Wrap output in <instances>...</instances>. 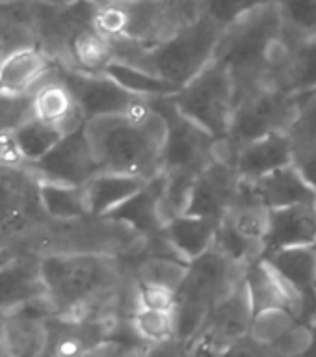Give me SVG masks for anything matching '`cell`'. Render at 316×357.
<instances>
[{
    "instance_id": "cell-22",
    "label": "cell",
    "mask_w": 316,
    "mask_h": 357,
    "mask_svg": "<svg viewBox=\"0 0 316 357\" xmlns=\"http://www.w3.org/2000/svg\"><path fill=\"white\" fill-rule=\"evenodd\" d=\"M147 178L138 175L117 172H99L84 184L86 203L91 218L108 216L114 208L133 197L136 192L144 188Z\"/></svg>"
},
{
    "instance_id": "cell-34",
    "label": "cell",
    "mask_w": 316,
    "mask_h": 357,
    "mask_svg": "<svg viewBox=\"0 0 316 357\" xmlns=\"http://www.w3.org/2000/svg\"><path fill=\"white\" fill-rule=\"evenodd\" d=\"M283 19L285 41L294 45L316 33V0H278Z\"/></svg>"
},
{
    "instance_id": "cell-46",
    "label": "cell",
    "mask_w": 316,
    "mask_h": 357,
    "mask_svg": "<svg viewBox=\"0 0 316 357\" xmlns=\"http://www.w3.org/2000/svg\"><path fill=\"white\" fill-rule=\"evenodd\" d=\"M17 253H22V251L13 250L11 245L2 244V242H0V266H2V264H6V262L10 261V259H13Z\"/></svg>"
},
{
    "instance_id": "cell-12",
    "label": "cell",
    "mask_w": 316,
    "mask_h": 357,
    "mask_svg": "<svg viewBox=\"0 0 316 357\" xmlns=\"http://www.w3.org/2000/svg\"><path fill=\"white\" fill-rule=\"evenodd\" d=\"M27 166L39 178L73 186H84L100 172L84 125L69 130L43 158Z\"/></svg>"
},
{
    "instance_id": "cell-3",
    "label": "cell",
    "mask_w": 316,
    "mask_h": 357,
    "mask_svg": "<svg viewBox=\"0 0 316 357\" xmlns=\"http://www.w3.org/2000/svg\"><path fill=\"white\" fill-rule=\"evenodd\" d=\"M100 172L138 175L147 181L164 172L166 125L147 106L138 114L95 117L84 123Z\"/></svg>"
},
{
    "instance_id": "cell-14",
    "label": "cell",
    "mask_w": 316,
    "mask_h": 357,
    "mask_svg": "<svg viewBox=\"0 0 316 357\" xmlns=\"http://www.w3.org/2000/svg\"><path fill=\"white\" fill-rule=\"evenodd\" d=\"M240 190V177L231 162L216 158L197 173L188 208L184 214L223 220L233 208Z\"/></svg>"
},
{
    "instance_id": "cell-21",
    "label": "cell",
    "mask_w": 316,
    "mask_h": 357,
    "mask_svg": "<svg viewBox=\"0 0 316 357\" xmlns=\"http://www.w3.org/2000/svg\"><path fill=\"white\" fill-rule=\"evenodd\" d=\"M32 112L36 117L58 125L66 132L86 123L69 88L54 75V66L50 69L49 77L33 89Z\"/></svg>"
},
{
    "instance_id": "cell-35",
    "label": "cell",
    "mask_w": 316,
    "mask_h": 357,
    "mask_svg": "<svg viewBox=\"0 0 316 357\" xmlns=\"http://www.w3.org/2000/svg\"><path fill=\"white\" fill-rule=\"evenodd\" d=\"M223 220H227L240 234H244L246 238L257 240V242L264 244L268 223H270V211L266 206L239 201V203H234L233 208L225 214Z\"/></svg>"
},
{
    "instance_id": "cell-40",
    "label": "cell",
    "mask_w": 316,
    "mask_h": 357,
    "mask_svg": "<svg viewBox=\"0 0 316 357\" xmlns=\"http://www.w3.org/2000/svg\"><path fill=\"white\" fill-rule=\"evenodd\" d=\"M278 357H303L311 348V326L296 324L272 344Z\"/></svg>"
},
{
    "instance_id": "cell-52",
    "label": "cell",
    "mask_w": 316,
    "mask_h": 357,
    "mask_svg": "<svg viewBox=\"0 0 316 357\" xmlns=\"http://www.w3.org/2000/svg\"><path fill=\"white\" fill-rule=\"evenodd\" d=\"M315 292H316V283H315Z\"/></svg>"
},
{
    "instance_id": "cell-44",
    "label": "cell",
    "mask_w": 316,
    "mask_h": 357,
    "mask_svg": "<svg viewBox=\"0 0 316 357\" xmlns=\"http://www.w3.org/2000/svg\"><path fill=\"white\" fill-rule=\"evenodd\" d=\"M123 354H127V351L123 350L121 346L112 340H106L105 344H100L99 348H95L84 357H123Z\"/></svg>"
},
{
    "instance_id": "cell-31",
    "label": "cell",
    "mask_w": 316,
    "mask_h": 357,
    "mask_svg": "<svg viewBox=\"0 0 316 357\" xmlns=\"http://www.w3.org/2000/svg\"><path fill=\"white\" fill-rule=\"evenodd\" d=\"M69 54H71L69 66L78 67L82 71L99 73L112 60L110 41L99 30L84 28L73 38Z\"/></svg>"
},
{
    "instance_id": "cell-37",
    "label": "cell",
    "mask_w": 316,
    "mask_h": 357,
    "mask_svg": "<svg viewBox=\"0 0 316 357\" xmlns=\"http://www.w3.org/2000/svg\"><path fill=\"white\" fill-rule=\"evenodd\" d=\"M296 324H298V320L289 311H285V309H266V311L257 312L253 317L250 335L253 339L264 342V344H273Z\"/></svg>"
},
{
    "instance_id": "cell-19",
    "label": "cell",
    "mask_w": 316,
    "mask_h": 357,
    "mask_svg": "<svg viewBox=\"0 0 316 357\" xmlns=\"http://www.w3.org/2000/svg\"><path fill=\"white\" fill-rule=\"evenodd\" d=\"M54 60L39 47L13 50L0 60V93L30 95L49 77Z\"/></svg>"
},
{
    "instance_id": "cell-27",
    "label": "cell",
    "mask_w": 316,
    "mask_h": 357,
    "mask_svg": "<svg viewBox=\"0 0 316 357\" xmlns=\"http://www.w3.org/2000/svg\"><path fill=\"white\" fill-rule=\"evenodd\" d=\"M262 259L294 289L307 296L316 294V251L313 245L287 248Z\"/></svg>"
},
{
    "instance_id": "cell-45",
    "label": "cell",
    "mask_w": 316,
    "mask_h": 357,
    "mask_svg": "<svg viewBox=\"0 0 316 357\" xmlns=\"http://www.w3.org/2000/svg\"><path fill=\"white\" fill-rule=\"evenodd\" d=\"M0 357H15L11 350L8 328H6V317L2 312H0Z\"/></svg>"
},
{
    "instance_id": "cell-38",
    "label": "cell",
    "mask_w": 316,
    "mask_h": 357,
    "mask_svg": "<svg viewBox=\"0 0 316 357\" xmlns=\"http://www.w3.org/2000/svg\"><path fill=\"white\" fill-rule=\"evenodd\" d=\"M278 0H203V11L222 28L231 26L242 17Z\"/></svg>"
},
{
    "instance_id": "cell-28",
    "label": "cell",
    "mask_w": 316,
    "mask_h": 357,
    "mask_svg": "<svg viewBox=\"0 0 316 357\" xmlns=\"http://www.w3.org/2000/svg\"><path fill=\"white\" fill-rule=\"evenodd\" d=\"M39 199L52 222H77L89 218L84 186L39 178Z\"/></svg>"
},
{
    "instance_id": "cell-24",
    "label": "cell",
    "mask_w": 316,
    "mask_h": 357,
    "mask_svg": "<svg viewBox=\"0 0 316 357\" xmlns=\"http://www.w3.org/2000/svg\"><path fill=\"white\" fill-rule=\"evenodd\" d=\"M272 86L290 95L316 93V33L290 45Z\"/></svg>"
},
{
    "instance_id": "cell-4",
    "label": "cell",
    "mask_w": 316,
    "mask_h": 357,
    "mask_svg": "<svg viewBox=\"0 0 316 357\" xmlns=\"http://www.w3.org/2000/svg\"><path fill=\"white\" fill-rule=\"evenodd\" d=\"M223 32L225 28L201 11L194 21L153 47L125 38H108V41L112 60L142 67L183 88L214 60Z\"/></svg>"
},
{
    "instance_id": "cell-13",
    "label": "cell",
    "mask_w": 316,
    "mask_h": 357,
    "mask_svg": "<svg viewBox=\"0 0 316 357\" xmlns=\"http://www.w3.org/2000/svg\"><path fill=\"white\" fill-rule=\"evenodd\" d=\"M239 201L257 203L266 206L268 211L294 205H316V190L294 164H289L257 181H240L234 203Z\"/></svg>"
},
{
    "instance_id": "cell-49",
    "label": "cell",
    "mask_w": 316,
    "mask_h": 357,
    "mask_svg": "<svg viewBox=\"0 0 316 357\" xmlns=\"http://www.w3.org/2000/svg\"><path fill=\"white\" fill-rule=\"evenodd\" d=\"M45 4H50V6H66L63 4V0H41Z\"/></svg>"
},
{
    "instance_id": "cell-32",
    "label": "cell",
    "mask_w": 316,
    "mask_h": 357,
    "mask_svg": "<svg viewBox=\"0 0 316 357\" xmlns=\"http://www.w3.org/2000/svg\"><path fill=\"white\" fill-rule=\"evenodd\" d=\"M195 177L197 173L188 169H179V167L164 169V186H162L160 205H158L162 222L166 223L186 212Z\"/></svg>"
},
{
    "instance_id": "cell-41",
    "label": "cell",
    "mask_w": 316,
    "mask_h": 357,
    "mask_svg": "<svg viewBox=\"0 0 316 357\" xmlns=\"http://www.w3.org/2000/svg\"><path fill=\"white\" fill-rule=\"evenodd\" d=\"M188 354L190 344L172 337L160 342H147L136 350L123 354V357H188Z\"/></svg>"
},
{
    "instance_id": "cell-11",
    "label": "cell",
    "mask_w": 316,
    "mask_h": 357,
    "mask_svg": "<svg viewBox=\"0 0 316 357\" xmlns=\"http://www.w3.org/2000/svg\"><path fill=\"white\" fill-rule=\"evenodd\" d=\"M54 75L69 88L86 121L95 117L138 114L149 106V97L130 93L103 73L82 71L54 60Z\"/></svg>"
},
{
    "instance_id": "cell-26",
    "label": "cell",
    "mask_w": 316,
    "mask_h": 357,
    "mask_svg": "<svg viewBox=\"0 0 316 357\" xmlns=\"http://www.w3.org/2000/svg\"><path fill=\"white\" fill-rule=\"evenodd\" d=\"M66 134V130L58 125L32 116L21 123L15 130H11L8 134V139L19 160L24 164H33L39 158H43Z\"/></svg>"
},
{
    "instance_id": "cell-17",
    "label": "cell",
    "mask_w": 316,
    "mask_h": 357,
    "mask_svg": "<svg viewBox=\"0 0 316 357\" xmlns=\"http://www.w3.org/2000/svg\"><path fill=\"white\" fill-rule=\"evenodd\" d=\"M240 181H257L279 167L294 164L290 132H272L242 145L231 162Z\"/></svg>"
},
{
    "instance_id": "cell-30",
    "label": "cell",
    "mask_w": 316,
    "mask_h": 357,
    "mask_svg": "<svg viewBox=\"0 0 316 357\" xmlns=\"http://www.w3.org/2000/svg\"><path fill=\"white\" fill-rule=\"evenodd\" d=\"M292 138L294 166L316 190V102H307L289 130Z\"/></svg>"
},
{
    "instance_id": "cell-39",
    "label": "cell",
    "mask_w": 316,
    "mask_h": 357,
    "mask_svg": "<svg viewBox=\"0 0 316 357\" xmlns=\"http://www.w3.org/2000/svg\"><path fill=\"white\" fill-rule=\"evenodd\" d=\"M32 116V93H0V136H6L11 130H15L21 123H24Z\"/></svg>"
},
{
    "instance_id": "cell-29",
    "label": "cell",
    "mask_w": 316,
    "mask_h": 357,
    "mask_svg": "<svg viewBox=\"0 0 316 357\" xmlns=\"http://www.w3.org/2000/svg\"><path fill=\"white\" fill-rule=\"evenodd\" d=\"M99 73L116 80L121 88L140 97H167L179 91V86L166 80V78L145 71L142 67L119 60H110Z\"/></svg>"
},
{
    "instance_id": "cell-36",
    "label": "cell",
    "mask_w": 316,
    "mask_h": 357,
    "mask_svg": "<svg viewBox=\"0 0 316 357\" xmlns=\"http://www.w3.org/2000/svg\"><path fill=\"white\" fill-rule=\"evenodd\" d=\"M130 322L145 342H160L173 337V311L136 305Z\"/></svg>"
},
{
    "instance_id": "cell-1",
    "label": "cell",
    "mask_w": 316,
    "mask_h": 357,
    "mask_svg": "<svg viewBox=\"0 0 316 357\" xmlns=\"http://www.w3.org/2000/svg\"><path fill=\"white\" fill-rule=\"evenodd\" d=\"M41 270L54 314L130 317L138 287L125 257L95 251H47Z\"/></svg>"
},
{
    "instance_id": "cell-15",
    "label": "cell",
    "mask_w": 316,
    "mask_h": 357,
    "mask_svg": "<svg viewBox=\"0 0 316 357\" xmlns=\"http://www.w3.org/2000/svg\"><path fill=\"white\" fill-rule=\"evenodd\" d=\"M43 300H49V290L41 270V253L22 251L0 266L2 314Z\"/></svg>"
},
{
    "instance_id": "cell-16",
    "label": "cell",
    "mask_w": 316,
    "mask_h": 357,
    "mask_svg": "<svg viewBox=\"0 0 316 357\" xmlns=\"http://www.w3.org/2000/svg\"><path fill=\"white\" fill-rule=\"evenodd\" d=\"M251 322H253V307H251L246 281L242 279L233 292L212 309L197 337L205 340L216 354L225 346L233 344L234 340L250 335Z\"/></svg>"
},
{
    "instance_id": "cell-5",
    "label": "cell",
    "mask_w": 316,
    "mask_h": 357,
    "mask_svg": "<svg viewBox=\"0 0 316 357\" xmlns=\"http://www.w3.org/2000/svg\"><path fill=\"white\" fill-rule=\"evenodd\" d=\"M61 222L39 199V177L24 162L0 158V242L17 251H54Z\"/></svg>"
},
{
    "instance_id": "cell-50",
    "label": "cell",
    "mask_w": 316,
    "mask_h": 357,
    "mask_svg": "<svg viewBox=\"0 0 316 357\" xmlns=\"http://www.w3.org/2000/svg\"><path fill=\"white\" fill-rule=\"evenodd\" d=\"M6 2H11V0H0V4H6Z\"/></svg>"
},
{
    "instance_id": "cell-9",
    "label": "cell",
    "mask_w": 316,
    "mask_h": 357,
    "mask_svg": "<svg viewBox=\"0 0 316 357\" xmlns=\"http://www.w3.org/2000/svg\"><path fill=\"white\" fill-rule=\"evenodd\" d=\"M179 110L222 144L227 138L234 112L233 77L222 61L212 60L203 71L172 95Z\"/></svg>"
},
{
    "instance_id": "cell-48",
    "label": "cell",
    "mask_w": 316,
    "mask_h": 357,
    "mask_svg": "<svg viewBox=\"0 0 316 357\" xmlns=\"http://www.w3.org/2000/svg\"><path fill=\"white\" fill-rule=\"evenodd\" d=\"M300 99H301V105L306 106L307 102H316V93H313V95H300ZM301 110H303V108H301Z\"/></svg>"
},
{
    "instance_id": "cell-6",
    "label": "cell",
    "mask_w": 316,
    "mask_h": 357,
    "mask_svg": "<svg viewBox=\"0 0 316 357\" xmlns=\"http://www.w3.org/2000/svg\"><path fill=\"white\" fill-rule=\"evenodd\" d=\"M246 268L233 262L220 251L209 250L188 264V272L177 290L173 309V337L192 344L212 309L227 298L244 279Z\"/></svg>"
},
{
    "instance_id": "cell-7",
    "label": "cell",
    "mask_w": 316,
    "mask_h": 357,
    "mask_svg": "<svg viewBox=\"0 0 316 357\" xmlns=\"http://www.w3.org/2000/svg\"><path fill=\"white\" fill-rule=\"evenodd\" d=\"M201 11L203 0H99L95 30L106 38L153 47L194 21Z\"/></svg>"
},
{
    "instance_id": "cell-47",
    "label": "cell",
    "mask_w": 316,
    "mask_h": 357,
    "mask_svg": "<svg viewBox=\"0 0 316 357\" xmlns=\"http://www.w3.org/2000/svg\"><path fill=\"white\" fill-rule=\"evenodd\" d=\"M303 357H316V317L311 322V348Z\"/></svg>"
},
{
    "instance_id": "cell-25",
    "label": "cell",
    "mask_w": 316,
    "mask_h": 357,
    "mask_svg": "<svg viewBox=\"0 0 316 357\" xmlns=\"http://www.w3.org/2000/svg\"><path fill=\"white\" fill-rule=\"evenodd\" d=\"M125 259H127L128 270L133 273V278L138 281V284L172 290L175 294L186 278L190 264L179 257L145 255V253H140L136 257H125Z\"/></svg>"
},
{
    "instance_id": "cell-23",
    "label": "cell",
    "mask_w": 316,
    "mask_h": 357,
    "mask_svg": "<svg viewBox=\"0 0 316 357\" xmlns=\"http://www.w3.org/2000/svg\"><path fill=\"white\" fill-rule=\"evenodd\" d=\"M222 220L181 214L164 223V236L183 261L192 262L212 250Z\"/></svg>"
},
{
    "instance_id": "cell-33",
    "label": "cell",
    "mask_w": 316,
    "mask_h": 357,
    "mask_svg": "<svg viewBox=\"0 0 316 357\" xmlns=\"http://www.w3.org/2000/svg\"><path fill=\"white\" fill-rule=\"evenodd\" d=\"M212 250L220 251L222 255H225L233 262L248 268L251 262L261 259L264 244L257 242V240L246 238L244 234H240L227 220H222L216 231V236H214Z\"/></svg>"
},
{
    "instance_id": "cell-18",
    "label": "cell",
    "mask_w": 316,
    "mask_h": 357,
    "mask_svg": "<svg viewBox=\"0 0 316 357\" xmlns=\"http://www.w3.org/2000/svg\"><path fill=\"white\" fill-rule=\"evenodd\" d=\"M316 238V205H294L270 211L262 257L287 248L311 245Z\"/></svg>"
},
{
    "instance_id": "cell-43",
    "label": "cell",
    "mask_w": 316,
    "mask_h": 357,
    "mask_svg": "<svg viewBox=\"0 0 316 357\" xmlns=\"http://www.w3.org/2000/svg\"><path fill=\"white\" fill-rule=\"evenodd\" d=\"M175 303H177V294L172 292V290L138 284V305L149 307V309H160V311H173Z\"/></svg>"
},
{
    "instance_id": "cell-42",
    "label": "cell",
    "mask_w": 316,
    "mask_h": 357,
    "mask_svg": "<svg viewBox=\"0 0 316 357\" xmlns=\"http://www.w3.org/2000/svg\"><path fill=\"white\" fill-rule=\"evenodd\" d=\"M214 357H278V354L273 351L272 344H264L251 335H246L242 339L234 340L233 344L216 351Z\"/></svg>"
},
{
    "instance_id": "cell-51",
    "label": "cell",
    "mask_w": 316,
    "mask_h": 357,
    "mask_svg": "<svg viewBox=\"0 0 316 357\" xmlns=\"http://www.w3.org/2000/svg\"><path fill=\"white\" fill-rule=\"evenodd\" d=\"M311 245H313V248H315V251H316V238H315V242H313Z\"/></svg>"
},
{
    "instance_id": "cell-53",
    "label": "cell",
    "mask_w": 316,
    "mask_h": 357,
    "mask_svg": "<svg viewBox=\"0 0 316 357\" xmlns=\"http://www.w3.org/2000/svg\"><path fill=\"white\" fill-rule=\"evenodd\" d=\"M311 95H313V93H311Z\"/></svg>"
},
{
    "instance_id": "cell-20",
    "label": "cell",
    "mask_w": 316,
    "mask_h": 357,
    "mask_svg": "<svg viewBox=\"0 0 316 357\" xmlns=\"http://www.w3.org/2000/svg\"><path fill=\"white\" fill-rule=\"evenodd\" d=\"M162 186H164V172L147 181L144 188L136 192L133 197H128L125 203H121L105 218L125 223L127 227L136 231L145 240L160 236L164 231V222H162L160 211H158Z\"/></svg>"
},
{
    "instance_id": "cell-10",
    "label": "cell",
    "mask_w": 316,
    "mask_h": 357,
    "mask_svg": "<svg viewBox=\"0 0 316 357\" xmlns=\"http://www.w3.org/2000/svg\"><path fill=\"white\" fill-rule=\"evenodd\" d=\"M149 108L164 119V169H188L200 173L218 158V139L200 123L179 110L172 95L149 97Z\"/></svg>"
},
{
    "instance_id": "cell-8",
    "label": "cell",
    "mask_w": 316,
    "mask_h": 357,
    "mask_svg": "<svg viewBox=\"0 0 316 357\" xmlns=\"http://www.w3.org/2000/svg\"><path fill=\"white\" fill-rule=\"evenodd\" d=\"M300 95L266 86L234 106L227 138L218 144V158L233 162L242 145L272 132H289L301 114Z\"/></svg>"
},
{
    "instance_id": "cell-2",
    "label": "cell",
    "mask_w": 316,
    "mask_h": 357,
    "mask_svg": "<svg viewBox=\"0 0 316 357\" xmlns=\"http://www.w3.org/2000/svg\"><path fill=\"white\" fill-rule=\"evenodd\" d=\"M289 52L278 2L259 8L225 28L214 60L227 67L234 84V106L272 86Z\"/></svg>"
}]
</instances>
